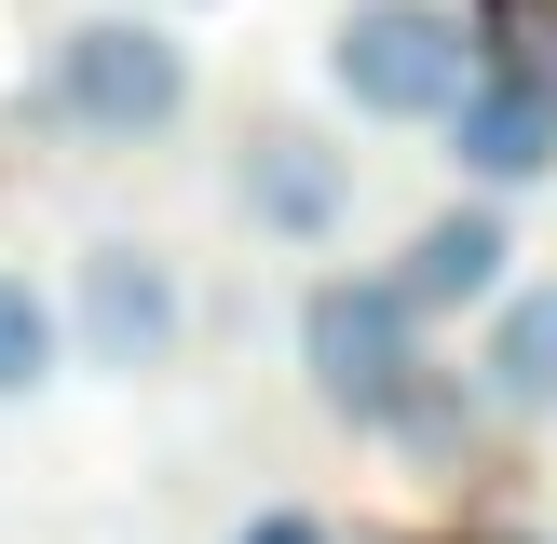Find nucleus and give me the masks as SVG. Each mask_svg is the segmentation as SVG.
<instances>
[{"instance_id": "6", "label": "nucleus", "mask_w": 557, "mask_h": 544, "mask_svg": "<svg viewBox=\"0 0 557 544\" xmlns=\"http://www.w3.org/2000/svg\"><path fill=\"white\" fill-rule=\"evenodd\" d=\"M381 272H395V299H408L422 326H476L490 299L517 286V205H504V190H449V205H422V218L395 232Z\"/></svg>"}, {"instance_id": "4", "label": "nucleus", "mask_w": 557, "mask_h": 544, "mask_svg": "<svg viewBox=\"0 0 557 544\" xmlns=\"http://www.w3.org/2000/svg\"><path fill=\"white\" fill-rule=\"evenodd\" d=\"M218 190H232V218L272 259H326V245L368 218V150H354L326 109H245L232 150H218Z\"/></svg>"}, {"instance_id": "3", "label": "nucleus", "mask_w": 557, "mask_h": 544, "mask_svg": "<svg viewBox=\"0 0 557 544\" xmlns=\"http://www.w3.org/2000/svg\"><path fill=\"white\" fill-rule=\"evenodd\" d=\"M286 341H299V395L326 408L341 435H395L408 408H422V381H435V326L395 299V272H313L299 286V313H286Z\"/></svg>"}, {"instance_id": "7", "label": "nucleus", "mask_w": 557, "mask_h": 544, "mask_svg": "<svg viewBox=\"0 0 557 544\" xmlns=\"http://www.w3.org/2000/svg\"><path fill=\"white\" fill-rule=\"evenodd\" d=\"M462 395H476V422H517V435L557 422V272H517L462 326Z\"/></svg>"}, {"instance_id": "9", "label": "nucleus", "mask_w": 557, "mask_h": 544, "mask_svg": "<svg viewBox=\"0 0 557 544\" xmlns=\"http://www.w3.org/2000/svg\"><path fill=\"white\" fill-rule=\"evenodd\" d=\"M54 381H69V326H54V286L0 259V408L54 395Z\"/></svg>"}, {"instance_id": "13", "label": "nucleus", "mask_w": 557, "mask_h": 544, "mask_svg": "<svg viewBox=\"0 0 557 544\" xmlns=\"http://www.w3.org/2000/svg\"><path fill=\"white\" fill-rule=\"evenodd\" d=\"M476 544H531V531H476Z\"/></svg>"}, {"instance_id": "2", "label": "nucleus", "mask_w": 557, "mask_h": 544, "mask_svg": "<svg viewBox=\"0 0 557 544\" xmlns=\"http://www.w3.org/2000/svg\"><path fill=\"white\" fill-rule=\"evenodd\" d=\"M313 69H326V96H341V123H368V136H435L462 96H476L490 27L462 14V0H341L326 41H313Z\"/></svg>"}, {"instance_id": "8", "label": "nucleus", "mask_w": 557, "mask_h": 544, "mask_svg": "<svg viewBox=\"0 0 557 544\" xmlns=\"http://www.w3.org/2000/svg\"><path fill=\"white\" fill-rule=\"evenodd\" d=\"M435 136H449L462 190H504V205H531V190L557 177V109H544L531 82L504 69V54H490V69H476V96H462V109H449V123H435Z\"/></svg>"}, {"instance_id": "10", "label": "nucleus", "mask_w": 557, "mask_h": 544, "mask_svg": "<svg viewBox=\"0 0 557 544\" xmlns=\"http://www.w3.org/2000/svg\"><path fill=\"white\" fill-rule=\"evenodd\" d=\"M490 54H504L517 82L557 109V0H504V27H490Z\"/></svg>"}, {"instance_id": "12", "label": "nucleus", "mask_w": 557, "mask_h": 544, "mask_svg": "<svg viewBox=\"0 0 557 544\" xmlns=\"http://www.w3.org/2000/svg\"><path fill=\"white\" fill-rule=\"evenodd\" d=\"M136 14H218V0H136Z\"/></svg>"}, {"instance_id": "1", "label": "nucleus", "mask_w": 557, "mask_h": 544, "mask_svg": "<svg viewBox=\"0 0 557 544\" xmlns=\"http://www.w3.org/2000/svg\"><path fill=\"white\" fill-rule=\"evenodd\" d=\"M69 150H163V136L205 109V54L177 41V14H136V0H96L41 41V82H27Z\"/></svg>"}, {"instance_id": "5", "label": "nucleus", "mask_w": 557, "mask_h": 544, "mask_svg": "<svg viewBox=\"0 0 557 544\" xmlns=\"http://www.w3.org/2000/svg\"><path fill=\"white\" fill-rule=\"evenodd\" d=\"M190 259L150 232H82L69 245V286H54V326H69V368L96 381H163L190 354Z\"/></svg>"}, {"instance_id": "11", "label": "nucleus", "mask_w": 557, "mask_h": 544, "mask_svg": "<svg viewBox=\"0 0 557 544\" xmlns=\"http://www.w3.org/2000/svg\"><path fill=\"white\" fill-rule=\"evenodd\" d=\"M218 544H341V517H326V504H259V517H232Z\"/></svg>"}]
</instances>
